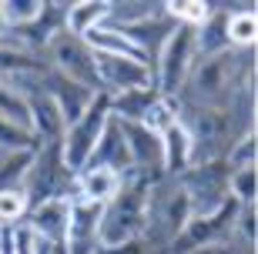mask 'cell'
<instances>
[{
	"label": "cell",
	"instance_id": "6da1fadb",
	"mask_svg": "<svg viewBox=\"0 0 258 254\" xmlns=\"http://www.w3.org/2000/svg\"><path fill=\"white\" fill-rule=\"evenodd\" d=\"M151 188L154 178L141 171L131 167L127 174H121V188L104 204V214H101V244H121L131 237H144L148 211H151Z\"/></svg>",
	"mask_w": 258,
	"mask_h": 254
},
{
	"label": "cell",
	"instance_id": "7a4b0ae2",
	"mask_svg": "<svg viewBox=\"0 0 258 254\" xmlns=\"http://www.w3.org/2000/svg\"><path fill=\"white\" fill-rule=\"evenodd\" d=\"M198 64V50H195V27L188 24H174L171 34L154 54V87L161 97H181L191 67Z\"/></svg>",
	"mask_w": 258,
	"mask_h": 254
},
{
	"label": "cell",
	"instance_id": "3957f363",
	"mask_svg": "<svg viewBox=\"0 0 258 254\" xmlns=\"http://www.w3.org/2000/svg\"><path fill=\"white\" fill-rule=\"evenodd\" d=\"M107 121H111V104H107V94H94V101L87 104V111L77 117L74 124H67L64 134H60V160L71 174L87 167V160L94 154L101 134H104Z\"/></svg>",
	"mask_w": 258,
	"mask_h": 254
},
{
	"label": "cell",
	"instance_id": "277c9868",
	"mask_svg": "<svg viewBox=\"0 0 258 254\" xmlns=\"http://www.w3.org/2000/svg\"><path fill=\"white\" fill-rule=\"evenodd\" d=\"M228 174L231 167L225 164V157H218V160H205V164H191L178 178V188L188 198L191 217H205L228 201Z\"/></svg>",
	"mask_w": 258,
	"mask_h": 254
},
{
	"label": "cell",
	"instance_id": "5b68a950",
	"mask_svg": "<svg viewBox=\"0 0 258 254\" xmlns=\"http://www.w3.org/2000/svg\"><path fill=\"white\" fill-rule=\"evenodd\" d=\"M47 64H50L54 74H60V77H67V80H74V84L101 94L94 50L84 44V37H74V34H67V30H57L54 40L47 44Z\"/></svg>",
	"mask_w": 258,
	"mask_h": 254
},
{
	"label": "cell",
	"instance_id": "8992f818",
	"mask_svg": "<svg viewBox=\"0 0 258 254\" xmlns=\"http://www.w3.org/2000/svg\"><path fill=\"white\" fill-rule=\"evenodd\" d=\"M24 194H27L30 207L47 198H74V174L64 167L57 144H40L37 147L27 184H24Z\"/></svg>",
	"mask_w": 258,
	"mask_h": 254
},
{
	"label": "cell",
	"instance_id": "52a82bcc",
	"mask_svg": "<svg viewBox=\"0 0 258 254\" xmlns=\"http://www.w3.org/2000/svg\"><path fill=\"white\" fill-rule=\"evenodd\" d=\"M97 64V80L101 94H121L134 87H154V67L131 60V57H111V54H94Z\"/></svg>",
	"mask_w": 258,
	"mask_h": 254
},
{
	"label": "cell",
	"instance_id": "ba28073f",
	"mask_svg": "<svg viewBox=\"0 0 258 254\" xmlns=\"http://www.w3.org/2000/svg\"><path fill=\"white\" fill-rule=\"evenodd\" d=\"M101 214H104V204L71 198V224H67L64 254H94L101 247Z\"/></svg>",
	"mask_w": 258,
	"mask_h": 254
},
{
	"label": "cell",
	"instance_id": "9c48e42d",
	"mask_svg": "<svg viewBox=\"0 0 258 254\" xmlns=\"http://www.w3.org/2000/svg\"><path fill=\"white\" fill-rule=\"evenodd\" d=\"M44 244H50L54 251H64L67 241V224H71V198H47L34 204L24 217Z\"/></svg>",
	"mask_w": 258,
	"mask_h": 254
},
{
	"label": "cell",
	"instance_id": "30bf717a",
	"mask_svg": "<svg viewBox=\"0 0 258 254\" xmlns=\"http://www.w3.org/2000/svg\"><path fill=\"white\" fill-rule=\"evenodd\" d=\"M121 124V134L127 141V151H131V167L148 174V178H161V134L148 131L144 124Z\"/></svg>",
	"mask_w": 258,
	"mask_h": 254
},
{
	"label": "cell",
	"instance_id": "8fae6325",
	"mask_svg": "<svg viewBox=\"0 0 258 254\" xmlns=\"http://www.w3.org/2000/svg\"><path fill=\"white\" fill-rule=\"evenodd\" d=\"M24 101H27V111H30V134L40 144H57L67 124L60 117L57 104L50 101V94L44 91V84L37 91H30V94H24Z\"/></svg>",
	"mask_w": 258,
	"mask_h": 254
},
{
	"label": "cell",
	"instance_id": "7c38bea8",
	"mask_svg": "<svg viewBox=\"0 0 258 254\" xmlns=\"http://www.w3.org/2000/svg\"><path fill=\"white\" fill-rule=\"evenodd\" d=\"M44 91L50 94V101L57 104L64 124H74L87 111V104L94 101V91H87V87L74 84V80H67V77L54 74V70H47V77H44Z\"/></svg>",
	"mask_w": 258,
	"mask_h": 254
},
{
	"label": "cell",
	"instance_id": "4fadbf2b",
	"mask_svg": "<svg viewBox=\"0 0 258 254\" xmlns=\"http://www.w3.org/2000/svg\"><path fill=\"white\" fill-rule=\"evenodd\" d=\"M191 164H195L191 134H188V127L181 121H174L168 131H161V174L181 178Z\"/></svg>",
	"mask_w": 258,
	"mask_h": 254
},
{
	"label": "cell",
	"instance_id": "5bb4252c",
	"mask_svg": "<svg viewBox=\"0 0 258 254\" xmlns=\"http://www.w3.org/2000/svg\"><path fill=\"white\" fill-rule=\"evenodd\" d=\"M87 164H94V167H107L114 171V174H127L131 171V151H127V141L124 134H121V124L111 117L104 127V134H101V141H97L94 154H91V160Z\"/></svg>",
	"mask_w": 258,
	"mask_h": 254
},
{
	"label": "cell",
	"instance_id": "9a60e30c",
	"mask_svg": "<svg viewBox=\"0 0 258 254\" xmlns=\"http://www.w3.org/2000/svg\"><path fill=\"white\" fill-rule=\"evenodd\" d=\"M117 188H121V174H114L107 167L87 164L84 171L74 174V198H84L91 204H107L117 194Z\"/></svg>",
	"mask_w": 258,
	"mask_h": 254
},
{
	"label": "cell",
	"instance_id": "2e32d148",
	"mask_svg": "<svg viewBox=\"0 0 258 254\" xmlns=\"http://www.w3.org/2000/svg\"><path fill=\"white\" fill-rule=\"evenodd\" d=\"M84 44L94 54H111V57H131V60H141V64H151L148 60V54H144L138 44H134L131 37H127L124 30L111 27V24H101V27L87 30L84 34Z\"/></svg>",
	"mask_w": 258,
	"mask_h": 254
},
{
	"label": "cell",
	"instance_id": "e0dca14e",
	"mask_svg": "<svg viewBox=\"0 0 258 254\" xmlns=\"http://www.w3.org/2000/svg\"><path fill=\"white\" fill-rule=\"evenodd\" d=\"M195 50H198V60L231 50V44H228V10H218L211 4L208 20L195 27Z\"/></svg>",
	"mask_w": 258,
	"mask_h": 254
},
{
	"label": "cell",
	"instance_id": "ac0fdd59",
	"mask_svg": "<svg viewBox=\"0 0 258 254\" xmlns=\"http://www.w3.org/2000/svg\"><path fill=\"white\" fill-rule=\"evenodd\" d=\"M158 87H134V91H121V94H107L111 104V117L124 124H141L144 114L151 111V104L158 101Z\"/></svg>",
	"mask_w": 258,
	"mask_h": 254
},
{
	"label": "cell",
	"instance_id": "d6986e66",
	"mask_svg": "<svg viewBox=\"0 0 258 254\" xmlns=\"http://www.w3.org/2000/svg\"><path fill=\"white\" fill-rule=\"evenodd\" d=\"M107 0H77L71 7H64V30L74 37H84L87 30L101 27L107 20Z\"/></svg>",
	"mask_w": 258,
	"mask_h": 254
},
{
	"label": "cell",
	"instance_id": "ffe728a7",
	"mask_svg": "<svg viewBox=\"0 0 258 254\" xmlns=\"http://www.w3.org/2000/svg\"><path fill=\"white\" fill-rule=\"evenodd\" d=\"M37 151H0V191H24Z\"/></svg>",
	"mask_w": 258,
	"mask_h": 254
},
{
	"label": "cell",
	"instance_id": "44dd1931",
	"mask_svg": "<svg viewBox=\"0 0 258 254\" xmlns=\"http://www.w3.org/2000/svg\"><path fill=\"white\" fill-rule=\"evenodd\" d=\"M258 37V20H255V7H238L228 10V44L235 50L255 47Z\"/></svg>",
	"mask_w": 258,
	"mask_h": 254
},
{
	"label": "cell",
	"instance_id": "7402d4cb",
	"mask_svg": "<svg viewBox=\"0 0 258 254\" xmlns=\"http://www.w3.org/2000/svg\"><path fill=\"white\" fill-rule=\"evenodd\" d=\"M40 14H44V0H0V17L7 30L30 27Z\"/></svg>",
	"mask_w": 258,
	"mask_h": 254
},
{
	"label": "cell",
	"instance_id": "603a6c76",
	"mask_svg": "<svg viewBox=\"0 0 258 254\" xmlns=\"http://www.w3.org/2000/svg\"><path fill=\"white\" fill-rule=\"evenodd\" d=\"M178 117H181V97H158V101L151 104V111L144 114L141 124L148 127V131L161 134V131H168Z\"/></svg>",
	"mask_w": 258,
	"mask_h": 254
},
{
	"label": "cell",
	"instance_id": "cb8c5ba5",
	"mask_svg": "<svg viewBox=\"0 0 258 254\" xmlns=\"http://www.w3.org/2000/svg\"><path fill=\"white\" fill-rule=\"evenodd\" d=\"M0 121H10V124H17V127H27V131H30L27 101H24L7 80H0Z\"/></svg>",
	"mask_w": 258,
	"mask_h": 254
},
{
	"label": "cell",
	"instance_id": "d4e9b609",
	"mask_svg": "<svg viewBox=\"0 0 258 254\" xmlns=\"http://www.w3.org/2000/svg\"><path fill=\"white\" fill-rule=\"evenodd\" d=\"M255 188H258V171L255 167H238L228 174V198L241 207L255 204Z\"/></svg>",
	"mask_w": 258,
	"mask_h": 254
},
{
	"label": "cell",
	"instance_id": "484cf974",
	"mask_svg": "<svg viewBox=\"0 0 258 254\" xmlns=\"http://www.w3.org/2000/svg\"><path fill=\"white\" fill-rule=\"evenodd\" d=\"M40 141L27 127H17L10 121H0V151H37Z\"/></svg>",
	"mask_w": 258,
	"mask_h": 254
},
{
	"label": "cell",
	"instance_id": "4316f807",
	"mask_svg": "<svg viewBox=\"0 0 258 254\" xmlns=\"http://www.w3.org/2000/svg\"><path fill=\"white\" fill-rule=\"evenodd\" d=\"M255 154H258V137H255V131H251V134H245V137H235V144H231L228 154H225V164H228L231 171L255 167Z\"/></svg>",
	"mask_w": 258,
	"mask_h": 254
},
{
	"label": "cell",
	"instance_id": "83f0119b",
	"mask_svg": "<svg viewBox=\"0 0 258 254\" xmlns=\"http://www.w3.org/2000/svg\"><path fill=\"white\" fill-rule=\"evenodd\" d=\"M30 211V201L24 191H0V221L4 224H17Z\"/></svg>",
	"mask_w": 258,
	"mask_h": 254
},
{
	"label": "cell",
	"instance_id": "f1b7e54d",
	"mask_svg": "<svg viewBox=\"0 0 258 254\" xmlns=\"http://www.w3.org/2000/svg\"><path fill=\"white\" fill-rule=\"evenodd\" d=\"M10 237H14V254H40V247H44V241L37 237V231H34L27 221L10 224Z\"/></svg>",
	"mask_w": 258,
	"mask_h": 254
},
{
	"label": "cell",
	"instance_id": "f546056e",
	"mask_svg": "<svg viewBox=\"0 0 258 254\" xmlns=\"http://www.w3.org/2000/svg\"><path fill=\"white\" fill-rule=\"evenodd\" d=\"M94 254H151V244L144 237H131V241H121V244H101Z\"/></svg>",
	"mask_w": 258,
	"mask_h": 254
},
{
	"label": "cell",
	"instance_id": "4dcf8cb0",
	"mask_svg": "<svg viewBox=\"0 0 258 254\" xmlns=\"http://www.w3.org/2000/svg\"><path fill=\"white\" fill-rule=\"evenodd\" d=\"M40 254H57V251H54V247H47V244H44V247H40Z\"/></svg>",
	"mask_w": 258,
	"mask_h": 254
},
{
	"label": "cell",
	"instance_id": "1f68e13d",
	"mask_svg": "<svg viewBox=\"0 0 258 254\" xmlns=\"http://www.w3.org/2000/svg\"><path fill=\"white\" fill-rule=\"evenodd\" d=\"M4 34H7V24H4V17H0V37H4Z\"/></svg>",
	"mask_w": 258,
	"mask_h": 254
},
{
	"label": "cell",
	"instance_id": "d6a6232c",
	"mask_svg": "<svg viewBox=\"0 0 258 254\" xmlns=\"http://www.w3.org/2000/svg\"><path fill=\"white\" fill-rule=\"evenodd\" d=\"M4 227H7V224H4V221H0V234H4Z\"/></svg>",
	"mask_w": 258,
	"mask_h": 254
},
{
	"label": "cell",
	"instance_id": "836d02e7",
	"mask_svg": "<svg viewBox=\"0 0 258 254\" xmlns=\"http://www.w3.org/2000/svg\"><path fill=\"white\" fill-rule=\"evenodd\" d=\"M57 254H60V251H57Z\"/></svg>",
	"mask_w": 258,
	"mask_h": 254
}]
</instances>
